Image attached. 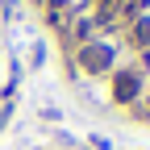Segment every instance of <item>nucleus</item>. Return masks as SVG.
<instances>
[{
	"label": "nucleus",
	"mask_w": 150,
	"mask_h": 150,
	"mask_svg": "<svg viewBox=\"0 0 150 150\" xmlns=\"http://www.w3.org/2000/svg\"><path fill=\"white\" fill-rule=\"evenodd\" d=\"M108 59H112V50H108V46H83V54H79V63H83L88 71H104Z\"/></svg>",
	"instance_id": "nucleus-1"
},
{
	"label": "nucleus",
	"mask_w": 150,
	"mask_h": 150,
	"mask_svg": "<svg viewBox=\"0 0 150 150\" xmlns=\"http://www.w3.org/2000/svg\"><path fill=\"white\" fill-rule=\"evenodd\" d=\"M138 88H142V79H138L134 71H125V75H117V83H112V96L125 104V100H134V96H138Z\"/></svg>",
	"instance_id": "nucleus-2"
},
{
	"label": "nucleus",
	"mask_w": 150,
	"mask_h": 150,
	"mask_svg": "<svg viewBox=\"0 0 150 150\" xmlns=\"http://www.w3.org/2000/svg\"><path fill=\"white\" fill-rule=\"evenodd\" d=\"M134 38H138V42H150V21H138V29H134Z\"/></svg>",
	"instance_id": "nucleus-3"
}]
</instances>
